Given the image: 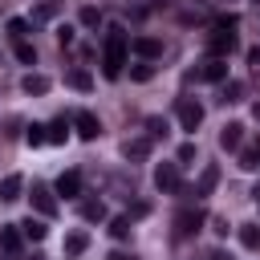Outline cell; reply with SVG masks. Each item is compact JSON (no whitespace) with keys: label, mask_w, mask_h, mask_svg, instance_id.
<instances>
[{"label":"cell","mask_w":260,"mask_h":260,"mask_svg":"<svg viewBox=\"0 0 260 260\" xmlns=\"http://www.w3.org/2000/svg\"><path fill=\"white\" fill-rule=\"evenodd\" d=\"M126 49H130V32H126L122 24H110V28H106V45H102V73H106L110 81L122 77Z\"/></svg>","instance_id":"1"},{"label":"cell","mask_w":260,"mask_h":260,"mask_svg":"<svg viewBox=\"0 0 260 260\" xmlns=\"http://www.w3.org/2000/svg\"><path fill=\"white\" fill-rule=\"evenodd\" d=\"M130 49H134L138 57H146V61H154V57L162 53V41H158V37H134V41H130Z\"/></svg>","instance_id":"7"},{"label":"cell","mask_w":260,"mask_h":260,"mask_svg":"<svg viewBox=\"0 0 260 260\" xmlns=\"http://www.w3.org/2000/svg\"><path fill=\"white\" fill-rule=\"evenodd\" d=\"M85 248H89V236L85 232H69L65 236V256H81Z\"/></svg>","instance_id":"18"},{"label":"cell","mask_w":260,"mask_h":260,"mask_svg":"<svg viewBox=\"0 0 260 260\" xmlns=\"http://www.w3.org/2000/svg\"><path fill=\"white\" fill-rule=\"evenodd\" d=\"M175 223H179V236H191V232H199V223H203V211H179L175 215Z\"/></svg>","instance_id":"11"},{"label":"cell","mask_w":260,"mask_h":260,"mask_svg":"<svg viewBox=\"0 0 260 260\" xmlns=\"http://www.w3.org/2000/svg\"><path fill=\"white\" fill-rule=\"evenodd\" d=\"M240 93H244L240 81H223V102H240Z\"/></svg>","instance_id":"30"},{"label":"cell","mask_w":260,"mask_h":260,"mask_svg":"<svg viewBox=\"0 0 260 260\" xmlns=\"http://www.w3.org/2000/svg\"><path fill=\"white\" fill-rule=\"evenodd\" d=\"M57 41H61V45H69V41H73V28H69V24H61V28H57Z\"/></svg>","instance_id":"34"},{"label":"cell","mask_w":260,"mask_h":260,"mask_svg":"<svg viewBox=\"0 0 260 260\" xmlns=\"http://www.w3.org/2000/svg\"><path fill=\"white\" fill-rule=\"evenodd\" d=\"M28 199H32V207H37L41 215H57V199H53V191H49L45 183H32V195H28Z\"/></svg>","instance_id":"6"},{"label":"cell","mask_w":260,"mask_h":260,"mask_svg":"<svg viewBox=\"0 0 260 260\" xmlns=\"http://www.w3.org/2000/svg\"><path fill=\"white\" fill-rule=\"evenodd\" d=\"M20 191H24V179L20 175H4L0 179V203H16Z\"/></svg>","instance_id":"9"},{"label":"cell","mask_w":260,"mask_h":260,"mask_svg":"<svg viewBox=\"0 0 260 260\" xmlns=\"http://www.w3.org/2000/svg\"><path fill=\"white\" fill-rule=\"evenodd\" d=\"M45 130H49V142H65V134H69V130H65V118H57V122L45 126Z\"/></svg>","instance_id":"28"},{"label":"cell","mask_w":260,"mask_h":260,"mask_svg":"<svg viewBox=\"0 0 260 260\" xmlns=\"http://www.w3.org/2000/svg\"><path fill=\"white\" fill-rule=\"evenodd\" d=\"M175 114H179V126H183L187 134H195L199 122H203V106H199L195 98H179V102H175Z\"/></svg>","instance_id":"2"},{"label":"cell","mask_w":260,"mask_h":260,"mask_svg":"<svg viewBox=\"0 0 260 260\" xmlns=\"http://www.w3.org/2000/svg\"><path fill=\"white\" fill-rule=\"evenodd\" d=\"M106 260H130V256H126V252H110Z\"/></svg>","instance_id":"35"},{"label":"cell","mask_w":260,"mask_h":260,"mask_svg":"<svg viewBox=\"0 0 260 260\" xmlns=\"http://www.w3.org/2000/svg\"><path fill=\"white\" fill-rule=\"evenodd\" d=\"M236 20H223L219 28H215V37H211V57H223V53H232L236 49Z\"/></svg>","instance_id":"3"},{"label":"cell","mask_w":260,"mask_h":260,"mask_svg":"<svg viewBox=\"0 0 260 260\" xmlns=\"http://www.w3.org/2000/svg\"><path fill=\"white\" fill-rule=\"evenodd\" d=\"M150 154V138H138V142H126V158L130 162H142Z\"/></svg>","instance_id":"20"},{"label":"cell","mask_w":260,"mask_h":260,"mask_svg":"<svg viewBox=\"0 0 260 260\" xmlns=\"http://www.w3.org/2000/svg\"><path fill=\"white\" fill-rule=\"evenodd\" d=\"M154 187L158 191H179V162H158L154 167Z\"/></svg>","instance_id":"4"},{"label":"cell","mask_w":260,"mask_h":260,"mask_svg":"<svg viewBox=\"0 0 260 260\" xmlns=\"http://www.w3.org/2000/svg\"><path fill=\"white\" fill-rule=\"evenodd\" d=\"M211 232H215V236H228V219L215 215V219H211Z\"/></svg>","instance_id":"33"},{"label":"cell","mask_w":260,"mask_h":260,"mask_svg":"<svg viewBox=\"0 0 260 260\" xmlns=\"http://www.w3.org/2000/svg\"><path fill=\"white\" fill-rule=\"evenodd\" d=\"M240 167L244 171H260V150H244L240 154Z\"/></svg>","instance_id":"29"},{"label":"cell","mask_w":260,"mask_h":260,"mask_svg":"<svg viewBox=\"0 0 260 260\" xmlns=\"http://www.w3.org/2000/svg\"><path fill=\"white\" fill-rule=\"evenodd\" d=\"M65 81H69L73 89H81V93H89V89H93V77H89V69H69V73H65Z\"/></svg>","instance_id":"15"},{"label":"cell","mask_w":260,"mask_h":260,"mask_svg":"<svg viewBox=\"0 0 260 260\" xmlns=\"http://www.w3.org/2000/svg\"><path fill=\"white\" fill-rule=\"evenodd\" d=\"M207 260H232V256H223V252H211V256H207Z\"/></svg>","instance_id":"36"},{"label":"cell","mask_w":260,"mask_h":260,"mask_svg":"<svg viewBox=\"0 0 260 260\" xmlns=\"http://www.w3.org/2000/svg\"><path fill=\"white\" fill-rule=\"evenodd\" d=\"M49 85H53V81H49L45 73H28V77L20 81V89H24V93H37V98H41V93H49Z\"/></svg>","instance_id":"14"},{"label":"cell","mask_w":260,"mask_h":260,"mask_svg":"<svg viewBox=\"0 0 260 260\" xmlns=\"http://www.w3.org/2000/svg\"><path fill=\"white\" fill-rule=\"evenodd\" d=\"M57 195L77 199V195H81V175H77V171H61V179H57Z\"/></svg>","instance_id":"8"},{"label":"cell","mask_w":260,"mask_h":260,"mask_svg":"<svg viewBox=\"0 0 260 260\" xmlns=\"http://www.w3.org/2000/svg\"><path fill=\"white\" fill-rule=\"evenodd\" d=\"M130 77H134V81H150V77H154V65H150V61H142V65H134V69H130Z\"/></svg>","instance_id":"27"},{"label":"cell","mask_w":260,"mask_h":260,"mask_svg":"<svg viewBox=\"0 0 260 260\" xmlns=\"http://www.w3.org/2000/svg\"><path fill=\"white\" fill-rule=\"evenodd\" d=\"M0 248H4V252H16V248H20V232H16V223H4V228H0Z\"/></svg>","instance_id":"19"},{"label":"cell","mask_w":260,"mask_h":260,"mask_svg":"<svg viewBox=\"0 0 260 260\" xmlns=\"http://www.w3.org/2000/svg\"><path fill=\"white\" fill-rule=\"evenodd\" d=\"M16 61H24V65H32V61H37V49H32L28 41H16Z\"/></svg>","instance_id":"24"},{"label":"cell","mask_w":260,"mask_h":260,"mask_svg":"<svg viewBox=\"0 0 260 260\" xmlns=\"http://www.w3.org/2000/svg\"><path fill=\"white\" fill-rule=\"evenodd\" d=\"M252 195H256V203H260V183H256V191H252Z\"/></svg>","instance_id":"37"},{"label":"cell","mask_w":260,"mask_h":260,"mask_svg":"<svg viewBox=\"0 0 260 260\" xmlns=\"http://www.w3.org/2000/svg\"><path fill=\"white\" fill-rule=\"evenodd\" d=\"M81 24H85V28H98V24H102V12L85 4V8H81Z\"/></svg>","instance_id":"25"},{"label":"cell","mask_w":260,"mask_h":260,"mask_svg":"<svg viewBox=\"0 0 260 260\" xmlns=\"http://www.w3.org/2000/svg\"><path fill=\"white\" fill-rule=\"evenodd\" d=\"M146 130H150V138H158V134H167V122H162V118H150Z\"/></svg>","instance_id":"31"},{"label":"cell","mask_w":260,"mask_h":260,"mask_svg":"<svg viewBox=\"0 0 260 260\" xmlns=\"http://www.w3.org/2000/svg\"><path fill=\"white\" fill-rule=\"evenodd\" d=\"M73 126H77V134H81L85 142H93V138L102 134V122H98L89 110H77V114H73Z\"/></svg>","instance_id":"5"},{"label":"cell","mask_w":260,"mask_h":260,"mask_svg":"<svg viewBox=\"0 0 260 260\" xmlns=\"http://www.w3.org/2000/svg\"><path fill=\"white\" fill-rule=\"evenodd\" d=\"M256 118H260V106H256Z\"/></svg>","instance_id":"38"},{"label":"cell","mask_w":260,"mask_h":260,"mask_svg":"<svg viewBox=\"0 0 260 260\" xmlns=\"http://www.w3.org/2000/svg\"><path fill=\"white\" fill-rule=\"evenodd\" d=\"M81 219L102 223V219H106V203H102V199H85V203H81Z\"/></svg>","instance_id":"17"},{"label":"cell","mask_w":260,"mask_h":260,"mask_svg":"<svg viewBox=\"0 0 260 260\" xmlns=\"http://www.w3.org/2000/svg\"><path fill=\"white\" fill-rule=\"evenodd\" d=\"M24 142H28V146H45V142H49V130H45V126H37V122H32V126H28V130H24Z\"/></svg>","instance_id":"22"},{"label":"cell","mask_w":260,"mask_h":260,"mask_svg":"<svg viewBox=\"0 0 260 260\" xmlns=\"http://www.w3.org/2000/svg\"><path fill=\"white\" fill-rule=\"evenodd\" d=\"M199 77H203V81H223V77H228V61H223V57H211V61L199 69Z\"/></svg>","instance_id":"12"},{"label":"cell","mask_w":260,"mask_h":260,"mask_svg":"<svg viewBox=\"0 0 260 260\" xmlns=\"http://www.w3.org/2000/svg\"><path fill=\"white\" fill-rule=\"evenodd\" d=\"M240 244L248 248V252H260V223H240Z\"/></svg>","instance_id":"13"},{"label":"cell","mask_w":260,"mask_h":260,"mask_svg":"<svg viewBox=\"0 0 260 260\" xmlns=\"http://www.w3.org/2000/svg\"><path fill=\"white\" fill-rule=\"evenodd\" d=\"M215 183H219V167H207V171L199 175V183H195V195H211Z\"/></svg>","instance_id":"16"},{"label":"cell","mask_w":260,"mask_h":260,"mask_svg":"<svg viewBox=\"0 0 260 260\" xmlns=\"http://www.w3.org/2000/svg\"><path fill=\"white\" fill-rule=\"evenodd\" d=\"M110 236H114V240H130V215L110 219Z\"/></svg>","instance_id":"23"},{"label":"cell","mask_w":260,"mask_h":260,"mask_svg":"<svg viewBox=\"0 0 260 260\" xmlns=\"http://www.w3.org/2000/svg\"><path fill=\"white\" fill-rule=\"evenodd\" d=\"M191 158H195V142H183L179 146V162H191Z\"/></svg>","instance_id":"32"},{"label":"cell","mask_w":260,"mask_h":260,"mask_svg":"<svg viewBox=\"0 0 260 260\" xmlns=\"http://www.w3.org/2000/svg\"><path fill=\"white\" fill-rule=\"evenodd\" d=\"M16 228H20L24 240H45V223H41V219H24V223H16Z\"/></svg>","instance_id":"21"},{"label":"cell","mask_w":260,"mask_h":260,"mask_svg":"<svg viewBox=\"0 0 260 260\" xmlns=\"http://www.w3.org/2000/svg\"><path fill=\"white\" fill-rule=\"evenodd\" d=\"M8 32H12L16 41H24V37H28V20H20V16H12V20H8Z\"/></svg>","instance_id":"26"},{"label":"cell","mask_w":260,"mask_h":260,"mask_svg":"<svg viewBox=\"0 0 260 260\" xmlns=\"http://www.w3.org/2000/svg\"><path fill=\"white\" fill-rule=\"evenodd\" d=\"M240 142H244V126H240V122H228V126L219 130V146H223V150H240Z\"/></svg>","instance_id":"10"}]
</instances>
